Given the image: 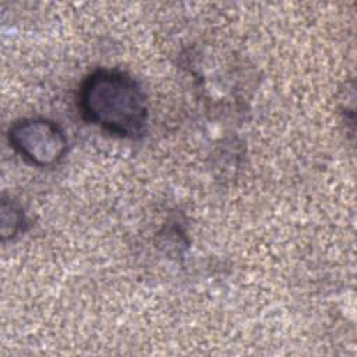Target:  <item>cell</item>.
Segmentation results:
<instances>
[{
  "instance_id": "obj_3",
  "label": "cell",
  "mask_w": 357,
  "mask_h": 357,
  "mask_svg": "<svg viewBox=\"0 0 357 357\" xmlns=\"http://www.w3.org/2000/svg\"><path fill=\"white\" fill-rule=\"evenodd\" d=\"M26 223L25 215L20 205L11 198L3 197L1 201V237L3 240L14 238L20 231H24Z\"/></svg>"
},
{
  "instance_id": "obj_2",
  "label": "cell",
  "mask_w": 357,
  "mask_h": 357,
  "mask_svg": "<svg viewBox=\"0 0 357 357\" xmlns=\"http://www.w3.org/2000/svg\"><path fill=\"white\" fill-rule=\"evenodd\" d=\"M7 138L21 158L38 167L57 165L67 152V137L61 127L43 117H28L13 123Z\"/></svg>"
},
{
  "instance_id": "obj_1",
  "label": "cell",
  "mask_w": 357,
  "mask_h": 357,
  "mask_svg": "<svg viewBox=\"0 0 357 357\" xmlns=\"http://www.w3.org/2000/svg\"><path fill=\"white\" fill-rule=\"evenodd\" d=\"M77 106L85 121L120 138H139L148 127L142 88L119 70L98 68L88 74L78 88Z\"/></svg>"
}]
</instances>
